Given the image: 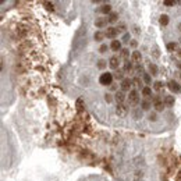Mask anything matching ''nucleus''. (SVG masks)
Returning a JSON list of instances; mask_svg holds the SVG:
<instances>
[{
	"instance_id": "nucleus-1",
	"label": "nucleus",
	"mask_w": 181,
	"mask_h": 181,
	"mask_svg": "<svg viewBox=\"0 0 181 181\" xmlns=\"http://www.w3.org/2000/svg\"><path fill=\"white\" fill-rule=\"evenodd\" d=\"M113 72H103V74H100V77H99V82H100V85H103V87H110L113 84Z\"/></svg>"
},
{
	"instance_id": "nucleus-2",
	"label": "nucleus",
	"mask_w": 181,
	"mask_h": 181,
	"mask_svg": "<svg viewBox=\"0 0 181 181\" xmlns=\"http://www.w3.org/2000/svg\"><path fill=\"white\" fill-rule=\"evenodd\" d=\"M127 100H128V105L131 106H137L139 103V94H138L137 89H131L128 96H127Z\"/></svg>"
},
{
	"instance_id": "nucleus-3",
	"label": "nucleus",
	"mask_w": 181,
	"mask_h": 181,
	"mask_svg": "<svg viewBox=\"0 0 181 181\" xmlns=\"http://www.w3.org/2000/svg\"><path fill=\"white\" fill-rule=\"evenodd\" d=\"M152 105L153 107H155L156 112H163V109H164V102H163V99L160 98L159 95H153L152 96Z\"/></svg>"
},
{
	"instance_id": "nucleus-4",
	"label": "nucleus",
	"mask_w": 181,
	"mask_h": 181,
	"mask_svg": "<svg viewBox=\"0 0 181 181\" xmlns=\"http://www.w3.org/2000/svg\"><path fill=\"white\" fill-rule=\"evenodd\" d=\"M167 88L171 91V92H174V94H181V85L177 82V81H169V84H167Z\"/></svg>"
},
{
	"instance_id": "nucleus-5",
	"label": "nucleus",
	"mask_w": 181,
	"mask_h": 181,
	"mask_svg": "<svg viewBox=\"0 0 181 181\" xmlns=\"http://www.w3.org/2000/svg\"><path fill=\"white\" fill-rule=\"evenodd\" d=\"M127 113H128V107H127V105H124V103H120V105L116 106V114L119 117H125Z\"/></svg>"
},
{
	"instance_id": "nucleus-6",
	"label": "nucleus",
	"mask_w": 181,
	"mask_h": 181,
	"mask_svg": "<svg viewBox=\"0 0 181 181\" xmlns=\"http://www.w3.org/2000/svg\"><path fill=\"white\" fill-rule=\"evenodd\" d=\"M117 28H114V27H107V29L105 31V36L107 38V39H116V36H117Z\"/></svg>"
},
{
	"instance_id": "nucleus-7",
	"label": "nucleus",
	"mask_w": 181,
	"mask_h": 181,
	"mask_svg": "<svg viewBox=\"0 0 181 181\" xmlns=\"http://www.w3.org/2000/svg\"><path fill=\"white\" fill-rule=\"evenodd\" d=\"M119 64H120V57H119V56H112V57H110V60H109V67L116 71L117 68H120Z\"/></svg>"
},
{
	"instance_id": "nucleus-8",
	"label": "nucleus",
	"mask_w": 181,
	"mask_h": 181,
	"mask_svg": "<svg viewBox=\"0 0 181 181\" xmlns=\"http://www.w3.org/2000/svg\"><path fill=\"white\" fill-rule=\"evenodd\" d=\"M120 87H121V91H123V92H128V91L131 89V87H132V80L124 78V80L121 81V84H120Z\"/></svg>"
},
{
	"instance_id": "nucleus-9",
	"label": "nucleus",
	"mask_w": 181,
	"mask_h": 181,
	"mask_svg": "<svg viewBox=\"0 0 181 181\" xmlns=\"http://www.w3.org/2000/svg\"><path fill=\"white\" fill-rule=\"evenodd\" d=\"M125 99H127L125 92H123L121 89L117 91L116 94H114V100L117 102V105H120V103H124V102H125Z\"/></svg>"
},
{
	"instance_id": "nucleus-10",
	"label": "nucleus",
	"mask_w": 181,
	"mask_h": 181,
	"mask_svg": "<svg viewBox=\"0 0 181 181\" xmlns=\"http://www.w3.org/2000/svg\"><path fill=\"white\" fill-rule=\"evenodd\" d=\"M107 18H103V17H98L96 20H95V27L96 28H99V29H102V28H106L107 27Z\"/></svg>"
},
{
	"instance_id": "nucleus-11",
	"label": "nucleus",
	"mask_w": 181,
	"mask_h": 181,
	"mask_svg": "<svg viewBox=\"0 0 181 181\" xmlns=\"http://www.w3.org/2000/svg\"><path fill=\"white\" fill-rule=\"evenodd\" d=\"M110 49H112L113 52H121V40H117V39H114V40H112V43H110Z\"/></svg>"
},
{
	"instance_id": "nucleus-12",
	"label": "nucleus",
	"mask_w": 181,
	"mask_h": 181,
	"mask_svg": "<svg viewBox=\"0 0 181 181\" xmlns=\"http://www.w3.org/2000/svg\"><path fill=\"white\" fill-rule=\"evenodd\" d=\"M141 60H142L141 52L134 50L132 53H131V62H132V63H141Z\"/></svg>"
},
{
	"instance_id": "nucleus-13",
	"label": "nucleus",
	"mask_w": 181,
	"mask_h": 181,
	"mask_svg": "<svg viewBox=\"0 0 181 181\" xmlns=\"http://www.w3.org/2000/svg\"><path fill=\"white\" fill-rule=\"evenodd\" d=\"M99 13H102V14H110V13H113L112 11V6L109 3H106V4H103V6H100L99 7Z\"/></svg>"
},
{
	"instance_id": "nucleus-14",
	"label": "nucleus",
	"mask_w": 181,
	"mask_h": 181,
	"mask_svg": "<svg viewBox=\"0 0 181 181\" xmlns=\"http://www.w3.org/2000/svg\"><path fill=\"white\" fill-rule=\"evenodd\" d=\"M148 70H149V74L153 75V77L159 74V68H157V65L153 64V63H149V64H148Z\"/></svg>"
},
{
	"instance_id": "nucleus-15",
	"label": "nucleus",
	"mask_w": 181,
	"mask_h": 181,
	"mask_svg": "<svg viewBox=\"0 0 181 181\" xmlns=\"http://www.w3.org/2000/svg\"><path fill=\"white\" fill-rule=\"evenodd\" d=\"M113 77L116 78V80H120V81H123L125 77H124V70L123 68H117L116 71L113 72Z\"/></svg>"
},
{
	"instance_id": "nucleus-16",
	"label": "nucleus",
	"mask_w": 181,
	"mask_h": 181,
	"mask_svg": "<svg viewBox=\"0 0 181 181\" xmlns=\"http://www.w3.org/2000/svg\"><path fill=\"white\" fill-rule=\"evenodd\" d=\"M120 59H123L124 62H128V57H130V50L127 49V47H123L121 49V52H120Z\"/></svg>"
},
{
	"instance_id": "nucleus-17",
	"label": "nucleus",
	"mask_w": 181,
	"mask_h": 181,
	"mask_svg": "<svg viewBox=\"0 0 181 181\" xmlns=\"http://www.w3.org/2000/svg\"><path fill=\"white\" fill-rule=\"evenodd\" d=\"M142 110L141 107H134L132 109V117H134L135 120H139V119H142Z\"/></svg>"
},
{
	"instance_id": "nucleus-18",
	"label": "nucleus",
	"mask_w": 181,
	"mask_h": 181,
	"mask_svg": "<svg viewBox=\"0 0 181 181\" xmlns=\"http://www.w3.org/2000/svg\"><path fill=\"white\" fill-rule=\"evenodd\" d=\"M142 82H144V81H142V78L139 75H137V77H134V78H132V85H134V87H137V88H142V89H144V87H142Z\"/></svg>"
},
{
	"instance_id": "nucleus-19",
	"label": "nucleus",
	"mask_w": 181,
	"mask_h": 181,
	"mask_svg": "<svg viewBox=\"0 0 181 181\" xmlns=\"http://www.w3.org/2000/svg\"><path fill=\"white\" fill-rule=\"evenodd\" d=\"M105 32H102V31H96V32L94 33V39L96 40V42H102V40L105 39Z\"/></svg>"
},
{
	"instance_id": "nucleus-20",
	"label": "nucleus",
	"mask_w": 181,
	"mask_h": 181,
	"mask_svg": "<svg viewBox=\"0 0 181 181\" xmlns=\"http://www.w3.org/2000/svg\"><path fill=\"white\" fill-rule=\"evenodd\" d=\"M163 102H164V105H166V106L171 107V106L174 105V96H170V95H167V96H164Z\"/></svg>"
},
{
	"instance_id": "nucleus-21",
	"label": "nucleus",
	"mask_w": 181,
	"mask_h": 181,
	"mask_svg": "<svg viewBox=\"0 0 181 181\" xmlns=\"http://www.w3.org/2000/svg\"><path fill=\"white\" fill-rule=\"evenodd\" d=\"M142 96L144 98H151L152 96V88L151 87H144V89H142Z\"/></svg>"
},
{
	"instance_id": "nucleus-22",
	"label": "nucleus",
	"mask_w": 181,
	"mask_h": 181,
	"mask_svg": "<svg viewBox=\"0 0 181 181\" xmlns=\"http://www.w3.org/2000/svg\"><path fill=\"white\" fill-rule=\"evenodd\" d=\"M142 81H144V82L146 84V87H148L149 84L152 82V75H151L149 72H144V74H142Z\"/></svg>"
},
{
	"instance_id": "nucleus-23",
	"label": "nucleus",
	"mask_w": 181,
	"mask_h": 181,
	"mask_svg": "<svg viewBox=\"0 0 181 181\" xmlns=\"http://www.w3.org/2000/svg\"><path fill=\"white\" fill-rule=\"evenodd\" d=\"M151 107H152V102H151V100L145 99V100L141 102V109H142V110H149Z\"/></svg>"
},
{
	"instance_id": "nucleus-24",
	"label": "nucleus",
	"mask_w": 181,
	"mask_h": 181,
	"mask_svg": "<svg viewBox=\"0 0 181 181\" xmlns=\"http://www.w3.org/2000/svg\"><path fill=\"white\" fill-rule=\"evenodd\" d=\"M132 62H124V64H123V70H124V72H130V71H132Z\"/></svg>"
},
{
	"instance_id": "nucleus-25",
	"label": "nucleus",
	"mask_w": 181,
	"mask_h": 181,
	"mask_svg": "<svg viewBox=\"0 0 181 181\" xmlns=\"http://www.w3.org/2000/svg\"><path fill=\"white\" fill-rule=\"evenodd\" d=\"M117 20H119V13H110V14L107 15V21L109 22H117Z\"/></svg>"
},
{
	"instance_id": "nucleus-26",
	"label": "nucleus",
	"mask_w": 181,
	"mask_h": 181,
	"mask_svg": "<svg viewBox=\"0 0 181 181\" xmlns=\"http://www.w3.org/2000/svg\"><path fill=\"white\" fill-rule=\"evenodd\" d=\"M160 25H163V27H166L167 24H169V15H166V14H163V15H160Z\"/></svg>"
},
{
	"instance_id": "nucleus-27",
	"label": "nucleus",
	"mask_w": 181,
	"mask_h": 181,
	"mask_svg": "<svg viewBox=\"0 0 181 181\" xmlns=\"http://www.w3.org/2000/svg\"><path fill=\"white\" fill-rule=\"evenodd\" d=\"M106 65H107V62H106V60H103V59H100V60H98V63H96V67H98L99 70H103V68H106Z\"/></svg>"
},
{
	"instance_id": "nucleus-28",
	"label": "nucleus",
	"mask_w": 181,
	"mask_h": 181,
	"mask_svg": "<svg viewBox=\"0 0 181 181\" xmlns=\"http://www.w3.org/2000/svg\"><path fill=\"white\" fill-rule=\"evenodd\" d=\"M153 89L155 91H162L163 89V82L162 81H156V82L153 84Z\"/></svg>"
},
{
	"instance_id": "nucleus-29",
	"label": "nucleus",
	"mask_w": 181,
	"mask_h": 181,
	"mask_svg": "<svg viewBox=\"0 0 181 181\" xmlns=\"http://www.w3.org/2000/svg\"><path fill=\"white\" fill-rule=\"evenodd\" d=\"M109 49H110V46H107V45H106V43H103L100 47H99V53H102V54H103V53H106V52H107Z\"/></svg>"
},
{
	"instance_id": "nucleus-30",
	"label": "nucleus",
	"mask_w": 181,
	"mask_h": 181,
	"mask_svg": "<svg viewBox=\"0 0 181 181\" xmlns=\"http://www.w3.org/2000/svg\"><path fill=\"white\" fill-rule=\"evenodd\" d=\"M176 49H177V43H176V42L167 43V50H176Z\"/></svg>"
},
{
	"instance_id": "nucleus-31",
	"label": "nucleus",
	"mask_w": 181,
	"mask_h": 181,
	"mask_svg": "<svg viewBox=\"0 0 181 181\" xmlns=\"http://www.w3.org/2000/svg\"><path fill=\"white\" fill-rule=\"evenodd\" d=\"M113 99H114V96H113L112 94H106V95H105V100L107 102V103H112Z\"/></svg>"
},
{
	"instance_id": "nucleus-32",
	"label": "nucleus",
	"mask_w": 181,
	"mask_h": 181,
	"mask_svg": "<svg viewBox=\"0 0 181 181\" xmlns=\"http://www.w3.org/2000/svg\"><path fill=\"white\" fill-rule=\"evenodd\" d=\"M117 32H124L125 33V25H124V24H119V25H117Z\"/></svg>"
},
{
	"instance_id": "nucleus-33",
	"label": "nucleus",
	"mask_w": 181,
	"mask_h": 181,
	"mask_svg": "<svg viewBox=\"0 0 181 181\" xmlns=\"http://www.w3.org/2000/svg\"><path fill=\"white\" fill-rule=\"evenodd\" d=\"M130 32H125V33H124V36H123V42H125V43H127V42H128V43H130Z\"/></svg>"
},
{
	"instance_id": "nucleus-34",
	"label": "nucleus",
	"mask_w": 181,
	"mask_h": 181,
	"mask_svg": "<svg viewBox=\"0 0 181 181\" xmlns=\"http://www.w3.org/2000/svg\"><path fill=\"white\" fill-rule=\"evenodd\" d=\"M149 120H151V121H156V120H157V114H156V113H151V114H149Z\"/></svg>"
},
{
	"instance_id": "nucleus-35",
	"label": "nucleus",
	"mask_w": 181,
	"mask_h": 181,
	"mask_svg": "<svg viewBox=\"0 0 181 181\" xmlns=\"http://www.w3.org/2000/svg\"><path fill=\"white\" fill-rule=\"evenodd\" d=\"M132 32H134L135 35H139V33H141V31H139V28H138L137 25H134V27H132Z\"/></svg>"
},
{
	"instance_id": "nucleus-36",
	"label": "nucleus",
	"mask_w": 181,
	"mask_h": 181,
	"mask_svg": "<svg viewBox=\"0 0 181 181\" xmlns=\"http://www.w3.org/2000/svg\"><path fill=\"white\" fill-rule=\"evenodd\" d=\"M130 46H131V47H134V49H135V47L138 46V42H137V40H135V39H131V42H130Z\"/></svg>"
},
{
	"instance_id": "nucleus-37",
	"label": "nucleus",
	"mask_w": 181,
	"mask_h": 181,
	"mask_svg": "<svg viewBox=\"0 0 181 181\" xmlns=\"http://www.w3.org/2000/svg\"><path fill=\"white\" fill-rule=\"evenodd\" d=\"M135 71H137V72H142V71H144V68H142V65L138 64L137 67H135Z\"/></svg>"
},
{
	"instance_id": "nucleus-38",
	"label": "nucleus",
	"mask_w": 181,
	"mask_h": 181,
	"mask_svg": "<svg viewBox=\"0 0 181 181\" xmlns=\"http://www.w3.org/2000/svg\"><path fill=\"white\" fill-rule=\"evenodd\" d=\"M110 89H112L113 92H117V91H119L117 89V87H116V84H112V85H110Z\"/></svg>"
},
{
	"instance_id": "nucleus-39",
	"label": "nucleus",
	"mask_w": 181,
	"mask_h": 181,
	"mask_svg": "<svg viewBox=\"0 0 181 181\" xmlns=\"http://www.w3.org/2000/svg\"><path fill=\"white\" fill-rule=\"evenodd\" d=\"M163 4H164V6H174V2H163Z\"/></svg>"
},
{
	"instance_id": "nucleus-40",
	"label": "nucleus",
	"mask_w": 181,
	"mask_h": 181,
	"mask_svg": "<svg viewBox=\"0 0 181 181\" xmlns=\"http://www.w3.org/2000/svg\"><path fill=\"white\" fill-rule=\"evenodd\" d=\"M177 67L181 70V62H178V63H177Z\"/></svg>"
},
{
	"instance_id": "nucleus-41",
	"label": "nucleus",
	"mask_w": 181,
	"mask_h": 181,
	"mask_svg": "<svg viewBox=\"0 0 181 181\" xmlns=\"http://www.w3.org/2000/svg\"><path fill=\"white\" fill-rule=\"evenodd\" d=\"M177 54H178V56H180V57H181V49H178V50H177Z\"/></svg>"
},
{
	"instance_id": "nucleus-42",
	"label": "nucleus",
	"mask_w": 181,
	"mask_h": 181,
	"mask_svg": "<svg viewBox=\"0 0 181 181\" xmlns=\"http://www.w3.org/2000/svg\"><path fill=\"white\" fill-rule=\"evenodd\" d=\"M178 29H180V31H181V22H180V24H178Z\"/></svg>"
},
{
	"instance_id": "nucleus-43",
	"label": "nucleus",
	"mask_w": 181,
	"mask_h": 181,
	"mask_svg": "<svg viewBox=\"0 0 181 181\" xmlns=\"http://www.w3.org/2000/svg\"><path fill=\"white\" fill-rule=\"evenodd\" d=\"M180 42H181V40H180Z\"/></svg>"
}]
</instances>
